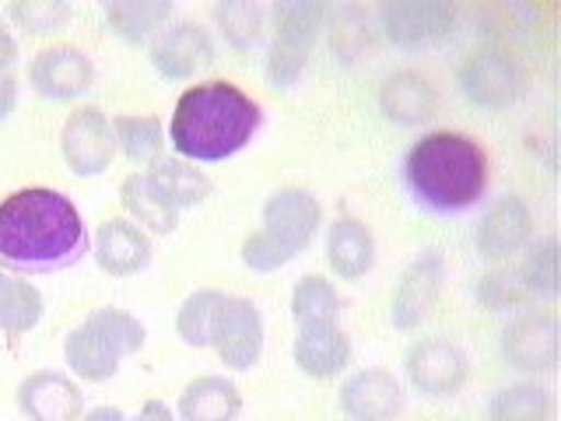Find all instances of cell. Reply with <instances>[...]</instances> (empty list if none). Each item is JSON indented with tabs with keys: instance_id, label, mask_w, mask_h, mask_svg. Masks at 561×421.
<instances>
[{
	"instance_id": "obj_1",
	"label": "cell",
	"mask_w": 561,
	"mask_h": 421,
	"mask_svg": "<svg viewBox=\"0 0 561 421\" xmlns=\"http://www.w3.org/2000/svg\"><path fill=\"white\" fill-rule=\"evenodd\" d=\"M92 253L78 204L64 190L22 186L0 201V268L11 274L70 271Z\"/></svg>"
},
{
	"instance_id": "obj_2",
	"label": "cell",
	"mask_w": 561,
	"mask_h": 421,
	"mask_svg": "<svg viewBox=\"0 0 561 421\" xmlns=\"http://www.w3.org/2000/svg\"><path fill=\"white\" fill-rule=\"evenodd\" d=\"M263 127V105L236 81L210 78L175 99L169 120L172 151L193 166H215L245 151Z\"/></svg>"
},
{
	"instance_id": "obj_3",
	"label": "cell",
	"mask_w": 561,
	"mask_h": 421,
	"mask_svg": "<svg viewBox=\"0 0 561 421\" xmlns=\"http://www.w3.org/2000/svg\"><path fill=\"white\" fill-rule=\"evenodd\" d=\"M400 180L421 210L460 218L488 193V151L460 130L421 134L403 155Z\"/></svg>"
},
{
	"instance_id": "obj_4",
	"label": "cell",
	"mask_w": 561,
	"mask_h": 421,
	"mask_svg": "<svg viewBox=\"0 0 561 421\" xmlns=\"http://www.w3.org/2000/svg\"><path fill=\"white\" fill-rule=\"evenodd\" d=\"M323 228V204L306 186H280L260 207V228L242 239V263L253 274L288 268L316 242Z\"/></svg>"
},
{
	"instance_id": "obj_5",
	"label": "cell",
	"mask_w": 561,
	"mask_h": 421,
	"mask_svg": "<svg viewBox=\"0 0 561 421\" xmlns=\"http://www.w3.org/2000/svg\"><path fill=\"white\" fill-rule=\"evenodd\" d=\"M148 344V330L134 312L119 306L92 309L64 338V365L81 383H110L123 359L137 355Z\"/></svg>"
},
{
	"instance_id": "obj_6",
	"label": "cell",
	"mask_w": 561,
	"mask_h": 421,
	"mask_svg": "<svg viewBox=\"0 0 561 421\" xmlns=\"http://www.w3.org/2000/svg\"><path fill=\"white\" fill-rule=\"evenodd\" d=\"M327 22H330V4H323V0H285V4L271 8L267 29H274V35L267 46L263 78H267L274 92H291L302 81Z\"/></svg>"
},
{
	"instance_id": "obj_7",
	"label": "cell",
	"mask_w": 561,
	"mask_h": 421,
	"mask_svg": "<svg viewBox=\"0 0 561 421\" xmlns=\"http://www.w3.org/2000/svg\"><path fill=\"white\" fill-rule=\"evenodd\" d=\"M382 39L400 53H417L443 43L456 29V8L449 0H390L376 11Z\"/></svg>"
},
{
	"instance_id": "obj_8",
	"label": "cell",
	"mask_w": 561,
	"mask_h": 421,
	"mask_svg": "<svg viewBox=\"0 0 561 421\" xmlns=\"http://www.w3.org/2000/svg\"><path fill=\"white\" fill-rule=\"evenodd\" d=\"M456 84H460V92L470 105L499 113L523 99L526 75L505 49H478L463 57L460 70H456Z\"/></svg>"
},
{
	"instance_id": "obj_9",
	"label": "cell",
	"mask_w": 561,
	"mask_h": 421,
	"mask_svg": "<svg viewBox=\"0 0 561 421\" xmlns=\"http://www.w3.org/2000/svg\"><path fill=\"white\" fill-rule=\"evenodd\" d=\"M218 60V46L210 32L193 18H172L148 46V64L162 81H193Z\"/></svg>"
},
{
	"instance_id": "obj_10",
	"label": "cell",
	"mask_w": 561,
	"mask_h": 421,
	"mask_svg": "<svg viewBox=\"0 0 561 421\" xmlns=\"http://www.w3.org/2000/svg\"><path fill=\"white\" fill-rule=\"evenodd\" d=\"M403 376L411 390L428 400L456 397L470 379L467 351L449 338H425L403 351Z\"/></svg>"
},
{
	"instance_id": "obj_11",
	"label": "cell",
	"mask_w": 561,
	"mask_h": 421,
	"mask_svg": "<svg viewBox=\"0 0 561 421\" xmlns=\"http://www.w3.org/2000/svg\"><path fill=\"white\" fill-rule=\"evenodd\" d=\"M60 158L78 180H99L113 169V120L99 105H78L60 127Z\"/></svg>"
},
{
	"instance_id": "obj_12",
	"label": "cell",
	"mask_w": 561,
	"mask_h": 421,
	"mask_svg": "<svg viewBox=\"0 0 561 421\" xmlns=\"http://www.w3.org/2000/svg\"><path fill=\"white\" fill-rule=\"evenodd\" d=\"M210 348L228 373H250L263 359V312L253 298L225 295L210 323Z\"/></svg>"
},
{
	"instance_id": "obj_13",
	"label": "cell",
	"mask_w": 561,
	"mask_h": 421,
	"mask_svg": "<svg viewBox=\"0 0 561 421\" xmlns=\"http://www.w3.org/2000/svg\"><path fill=\"white\" fill-rule=\"evenodd\" d=\"M449 277V263L443 257V250H421L408 268L400 271L393 295H390V327L393 330H417L428 320L438 295H443V285Z\"/></svg>"
},
{
	"instance_id": "obj_14",
	"label": "cell",
	"mask_w": 561,
	"mask_h": 421,
	"mask_svg": "<svg viewBox=\"0 0 561 421\" xmlns=\"http://www.w3.org/2000/svg\"><path fill=\"white\" fill-rule=\"evenodd\" d=\"M502 362L513 373L551 376L558 368V320L554 312H519L499 338Z\"/></svg>"
},
{
	"instance_id": "obj_15",
	"label": "cell",
	"mask_w": 561,
	"mask_h": 421,
	"mask_svg": "<svg viewBox=\"0 0 561 421\" xmlns=\"http://www.w3.org/2000/svg\"><path fill=\"white\" fill-rule=\"evenodd\" d=\"M534 242V215L523 197L502 193L495 197L473 228V250L488 263H505Z\"/></svg>"
},
{
	"instance_id": "obj_16",
	"label": "cell",
	"mask_w": 561,
	"mask_h": 421,
	"mask_svg": "<svg viewBox=\"0 0 561 421\" xmlns=\"http://www.w3.org/2000/svg\"><path fill=\"white\" fill-rule=\"evenodd\" d=\"M28 84L49 102H78L92 92L95 64L78 46H46L28 64Z\"/></svg>"
},
{
	"instance_id": "obj_17",
	"label": "cell",
	"mask_w": 561,
	"mask_h": 421,
	"mask_svg": "<svg viewBox=\"0 0 561 421\" xmlns=\"http://www.w3.org/2000/svg\"><path fill=\"white\" fill-rule=\"evenodd\" d=\"M18 411L28 421H81L84 394L81 383L60 368H35L18 383Z\"/></svg>"
},
{
	"instance_id": "obj_18",
	"label": "cell",
	"mask_w": 561,
	"mask_h": 421,
	"mask_svg": "<svg viewBox=\"0 0 561 421\" xmlns=\"http://www.w3.org/2000/svg\"><path fill=\"white\" fill-rule=\"evenodd\" d=\"M337 403L347 421H393L408 403V394H403V383L390 368L376 365L351 373L341 383Z\"/></svg>"
},
{
	"instance_id": "obj_19",
	"label": "cell",
	"mask_w": 561,
	"mask_h": 421,
	"mask_svg": "<svg viewBox=\"0 0 561 421\" xmlns=\"http://www.w3.org/2000/svg\"><path fill=\"white\" fill-rule=\"evenodd\" d=\"M151 236L130 218H110L99 225L92 239V260L110 277H137L151 263Z\"/></svg>"
},
{
	"instance_id": "obj_20",
	"label": "cell",
	"mask_w": 561,
	"mask_h": 421,
	"mask_svg": "<svg viewBox=\"0 0 561 421\" xmlns=\"http://www.w3.org/2000/svg\"><path fill=\"white\" fill-rule=\"evenodd\" d=\"M435 110H438L435 84L425 75H417V70H393L379 84V113L393 127L414 130L421 123H428Z\"/></svg>"
},
{
	"instance_id": "obj_21",
	"label": "cell",
	"mask_w": 561,
	"mask_h": 421,
	"mask_svg": "<svg viewBox=\"0 0 561 421\" xmlns=\"http://www.w3.org/2000/svg\"><path fill=\"white\" fill-rule=\"evenodd\" d=\"M291 359L298 373L309 379H337L355 359V344L341 330V323L330 327H298L291 341Z\"/></svg>"
},
{
	"instance_id": "obj_22",
	"label": "cell",
	"mask_w": 561,
	"mask_h": 421,
	"mask_svg": "<svg viewBox=\"0 0 561 421\" xmlns=\"http://www.w3.org/2000/svg\"><path fill=\"white\" fill-rule=\"evenodd\" d=\"M323 257H327V268L341 281H362L376 268V236H373V228H368L355 215L333 218L327 225Z\"/></svg>"
},
{
	"instance_id": "obj_23",
	"label": "cell",
	"mask_w": 561,
	"mask_h": 421,
	"mask_svg": "<svg viewBox=\"0 0 561 421\" xmlns=\"http://www.w3.org/2000/svg\"><path fill=\"white\" fill-rule=\"evenodd\" d=\"M172 18L175 8L169 0H105L102 4L105 32L127 46H148Z\"/></svg>"
},
{
	"instance_id": "obj_24",
	"label": "cell",
	"mask_w": 561,
	"mask_h": 421,
	"mask_svg": "<svg viewBox=\"0 0 561 421\" xmlns=\"http://www.w3.org/2000/svg\"><path fill=\"white\" fill-rule=\"evenodd\" d=\"M145 175H148V183L158 190V197H162L175 215H183V210H190V207H201L210 193H215L210 175L180 155H162Z\"/></svg>"
},
{
	"instance_id": "obj_25",
	"label": "cell",
	"mask_w": 561,
	"mask_h": 421,
	"mask_svg": "<svg viewBox=\"0 0 561 421\" xmlns=\"http://www.w3.org/2000/svg\"><path fill=\"white\" fill-rule=\"evenodd\" d=\"M242 414V390L236 379L207 373L183 386L175 418L180 421H236Z\"/></svg>"
},
{
	"instance_id": "obj_26",
	"label": "cell",
	"mask_w": 561,
	"mask_h": 421,
	"mask_svg": "<svg viewBox=\"0 0 561 421\" xmlns=\"http://www.w3.org/2000/svg\"><path fill=\"white\" fill-rule=\"evenodd\" d=\"M113 140H116V151L127 158L130 166L151 169L158 158L165 155L169 134H165V123L158 116L127 113L113 120Z\"/></svg>"
},
{
	"instance_id": "obj_27",
	"label": "cell",
	"mask_w": 561,
	"mask_h": 421,
	"mask_svg": "<svg viewBox=\"0 0 561 421\" xmlns=\"http://www.w3.org/2000/svg\"><path fill=\"white\" fill-rule=\"evenodd\" d=\"M119 204L127 210V218L137 228H145L148 236H172L180 228V215L158 197V190L148 183L145 172H130L119 183Z\"/></svg>"
},
{
	"instance_id": "obj_28",
	"label": "cell",
	"mask_w": 561,
	"mask_h": 421,
	"mask_svg": "<svg viewBox=\"0 0 561 421\" xmlns=\"http://www.w3.org/2000/svg\"><path fill=\"white\" fill-rule=\"evenodd\" d=\"M43 312V292L32 281L0 268V333L4 338H22V333L39 327Z\"/></svg>"
},
{
	"instance_id": "obj_29",
	"label": "cell",
	"mask_w": 561,
	"mask_h": 421,
	"mask_svg": "<svg viewBox=\"0 0 561 421\" xmlns=\"http://www.w3.org/2000/svg\"><path fill=\"white\" fill-rule=\"evenodd\" d=\"M210 18H215L218 35L228 49L250 53L263 43V35H267L271 8L256 4V0H225V4L210 8Z\"/></svg>"
},
{
	"instance_id": "obj_30",
	"label": "cell",
	"mask_w": 561,
	"mask_h": 421,
	"mask_svg": "<svg viewBox=\"0 0 561 421\" xmlns=\"http://www.w3.org/2000/svg\"><path fill=\"white\" fill-rule=\"evenodd\" d=\"M554 394L540 383H508L488 400V421H551Z\"/></svg>"
},
{
	"instance_id": "obj_31",
	"label": "cell",
	"mask_w": 561,
	"mask_h": 421,
	"mask_svg": "<svg viewBox=\"0 0 561 421\" xmlns=\"http://www.w3.org/2000/svg\"><path fill=\"white\" fill-rule=\"evenodd\" d=\"M291 323L298 327H330L341 320V295L323 274H306L291 288Z\"/></svg>"
},
{
	"instance_id": "obj_32",
	"label": "cell",
	"mask_w": 561,
	"mask_h": 421,
	"mask_svg": "<svg viewBox=\"0 0 561 421\" xmlns=\"http://www.w3.org/2000/svg\"><path fill=\"white\" fill-rule=\"evenodd\" d=\"M523 263L516 268L523 288L530 292L534 303H554L558 295V242L554 236H543L523 250Z\"/></svg>"
},
{
	"instance_id": "obj_33",
	"label": "cell",
	"mask_w": 561,
	"mask_h": 421,
	"mask_svg": "<svg viewBox=\"0 0 561 421\" xmlns=\"http://www.w3.org/2000/svg\"><path fill=\"white\" fill-rule=\"evenodd\" d=\"M473 298L484 312H526L534 306L530 292L523 288L516 271L508 268H491L478 281H473Z\"/></svg>"
},
{
	"instance_id": "obj_34",
	"label": "cell",
	"mask_w": 561,
	"mask_h": 421,
	"mask_svg": "<svg viewBox=\"0 0 561 421\" xmlns=\"http://www.w3.org/2000/svg\"><path fill=\"white\" fill-rule=\"evenodd\" d=\"M225 292L218 288H197L183 298L180 312H175V338L186 348H210V323L221 306Z\"/></svg>"
},
{
	"instance_id": "obj_35",
	"label": "cell",
	"mask_w": 561,
	"mask_h": 421,
	"mask_svg": "<svg viewBox=\"0 0 561 421\" xmlns=\"http://www.w3.org/2000/svg\"><path fill=\"white\" fill-rule=\"evenodd\" d=\"M4 14L25 35H60L70 25V4L64 0H18L4 8Z\"/></svg>"
},
{
	"instance_id": "obj_36",
	"label": "cell",
	"mask_w": 561,
	"mask_h": 421,
	"mask_svg": "<svg viewBox=\"0 0 561 421\" xmlns=\"http://www.w3.org/2000/svg\"><path fill=\"white\" fill-rule=\"evenodd\" d=\"M330 18H333V53H341V60L351 64V60H355L358 53H362V46L368 43L365 11L347 8V22H351V25H344L341 11H333V8H330Z\"/></svg>"
},
{
	"instance_id": "obj_37",
	"label": "cell",
	"mask_w": 561,
	"mask_h": 421,
	"mask_svg": "<svg viewBox=\"0 0 561 421\" xmlns=\"http://www.w3.org/2000/svg\"><path fill=\"white\" fill-rule=\"evenodd\" d=\"M18 105V81H14V70L0 67V123H4Z\"/></svg>"
},
{
	"instance_id": "obj_38",
	"label": "cell",
	"mask_w": 561,
	"mask_h": 421,
	"mask_svg": "<svg viewBox=\"0 0 561 421\" xmlns=\"http://www.w3.org/2000/svg\"><path fill=\"white\" fill-rule=\"evenodd\" d=\"M130 421H180V418H175V411L169 408L165 400L151 397V400H145V403H140V411H137V414H134Z\"/></svg>"
},
{
	"instance_id": "obj_39",
	"label": "cell",
	"mask_w": 561,
	"mask_h": 421,
	"mask_svg": "<svg viewBox=\"0 0 561 421\" xmlns=\"http://www.w3.org/2000/svg\"><path fill=\"white\" fill-rule=\"evenodd\" d=\"M14 64H18V43H14L11 29L4 25V18H0V67L11 70Z\"/></svg>"
},
{
	"instance_id": "obj_40",
	"label": "cell",
	"mask_w": 561,
	"mask_h": 421,
	"mask_svg": "<svg viewBox=\"0 0 561 421\" xmlns=\"http://www.w3.org/2000/svg\"><path fill=\"white\" fill-rule=\"evenodd\" d=\"M81 421H130L127 414H123L116 403H102V408H92V411H84Z\"/></svg>"
}]
</instances>
